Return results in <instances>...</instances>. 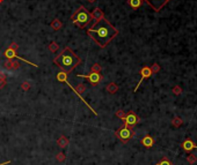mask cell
I'll use <instances>...</instances> for the list:
<instances>
[{"label":"cell","mask_w":197,"mask_h":165,"mask_svg":"<svg viewBox=\"0 0 197 165\" xmlns=\"http://www.w3.org/2000/svg\"><path fill=\"white\" fill-rule=\"evenodd\" d=\"M10 164V161H7V162H4V163H1L0 165H8Z\"/></svg>","instance_id":"1f68e13d"},{"label":"cell","mask_w":197,"mask_h":165,"mask_svg":"<svg viewBox=\"0 0 197 165\" xmlns=\"http://www.w3.org/2000/svg\"><path fill=\"white\" fill-rule=\"evenodd\" d=\"M115 135L122 143H128L134 136V129L130 126L124 125L123 127H121L119 129H117L115 132Z\"/></svg>","instance_id":"5b68a950"},{"label":"cell","mask_w":197,"mask_h":165,"mask_svg":"<svg viewBox=\"0 0 197 165\" xmlns=\"http://www.w3.org/2000/svg\"><path fill=\"white\" fill-rule=\"evenodd\" d=\"M69 143H70V139L69 138H66V136H60L59 139L57 140V144L59 146L60 148H65L69 146Z\"/></svg>","instance_id":"e0dca14e"},{"label":"cell","mask_w":197,"mask_h":165,"mask_svg":"<svg viewBox=\"0 0 197 165\" xmlns=\"http://www.w3.org/2000/svg\"><path fill=\"white\" fill-rule=\"evenodd\" d=\"M54 64L65 73H71L81 64V59L71 47L66 46L54 58Z\"/></svg>","instance_id":"7a4b0ae2"},{"label":"cell","mask_w":197,"mask_h":165,"mask_svg":"<svg viewBox=\"0 0 197 165\" xmlns=\"http://www.w3.org/2000/svg\"><path fill=\"white\" fill-rule=\"evenodd\" d=\"M187 162H188L190 165H194L196 164L197 162V156L195 154H189L188 156H187Z\"/></svg>","instance_id":"ffe728a7"},{"label":"cell","mask_w":197,"mask_h":165,"mask_svg":"<svg viewBox=\"0 0 197 165\" xmlns=\"http://www.w3.org/2000/svg\"><path fill=\"white\" fill-rule=\"evenodd\" d=\"M78 78H87L90 81V83L92 86H98L100 83V81L102 80V75L100 73H93L90 72V74H78Z\"/></svg>","instance_id":"8992f818"},{"label":"cell","mask_w":197,"mask_h":165,"mask_svg":"<svg viewBox=\"0 0 197 165\" xmlns=\"http://www.w3.org/2000/svg\"><path fill=\"white\" fill-rule=\"evenodd\" d=\"M57 80H58L59 82H63V83H65V84H67V86H69V87L71 88L72 90L74 91V94H75V95H77L78 97H79V98H80L81 102H84V104L86 105V106L90 109L92 112L94 113L95 115H98L96 111H94V109H93V107H92V106H90V105L88 104L86 101H85V98L81 96V92H84V91L86 90V86H85V84L80 83V84H78V86H77L75 88L72 87V84L70 83V82H69V80H67V73H65V72H63V70H62V72H59V73L57 74Z\"/></svg>","instance_id":"3957f363"},{"label":"cell","mask_w":197,"mask_h":165,"mask_svg":"<svg viewBox=\"0 0 197 165\" xmlns=\"http://www.w3.org/2000/svg\"><path fill=\"white\" fill-rule=\"evenodd\" d=\"M4 67L7 70H18L20 67V64L18 61H14L13 59H7L4 62Z\"/></svg>","instance_id":"7c38bea8"},{"label":"cell","mask_w":197,"mask_h":165,"mask_svg":"<svg viewBox=\"0 0 197 165\" xmlns=\"http://www.w3.org/2000/svg\"><path fill=\"white\" fill-rule=\"evenodd\" d=\"M0 78H2V80H6V74H4L2 72H0Z\"/></svg>","instance_id":"4dcf8cb0"},{"label":"cell","mask_w":197,"mask_h":165,"mask_svg":"<svg viewBox=\"0 0 197 165\" xmlns=\"http://www.w3.org/2000/svg\"><path fill=\"white\" fill-rule=\"evenodd\" d=\"M144 1H146L148 5H150V7L153 8L154 12H160L162 9V7L169 1V0H144Z\"/></svg>","instance_id":"52a82bcc"},{"label":"cell","mask_w":197,"mask_h":165,"mask_svg":"<svg viewBox=\"0 0 197 165\" xmlns=\"http://www.w3.org/2000/svg\"><path fill=\"white\" fill-rule=\"evenodd\" d=\"M140 74H142V78H140V81L138 82V84H137V87L134 89V92H136L137 90H138V88H139V86L142 84L144 82V80H147V78H150L151 75H152V70H151V68L150 67H147V66H144L143 68L140 70Z\"/></svg>","instance_id":"9c48e42d"},{"label":"cell","mask_w":197,"mask_h":165,"mask_svg":"<svg viewBox=\"0 0 197 165\" xmlns=\"http://www.w3.org/2000/svg\"><path fill=\"white\" fill-rule=\"evenodd\" d=\"M142 2H143V0H129V5L134 9L139 8L142 6Z\"/></svg>","instance_id":"d6986e66"},{"label":"cell","mask_w":197,"mask_h":165,"mask_svg":"<svg viewBox=\"0 0 197 165\" xmlns=\"http://www.w3.org/2000/svg\"><path fill=\"white\" fill-rule=\"evenodd\" d=\"M56 159H57V162H65V159H66V156H65V154L64 152H58L57 154V156H56Z\"/></svg>","instance_id":"d4e9b609"},{"label":"cell","mask_w":197,"mask_h":165,"mask_svg":"<svg viewBox=\"0 0 197 165\" xmlns=\"http://www.w3.org/2000/svg\"><path fill=\"white\" fill-rule=\"evenodd\" d=\"M101 70H102V67L99 64H94L90 67V72H93V73H101Z\"/></svg>","instance_id":"603a6c76"},{"label":"cell","mask_w":197,"mask_h":165,"mask_svg":"<svg viewBox=\"0 0 197 165\" xmlns=\"http://www.w3.org/2000/svg\"><path fill=\"white\" fill-rule=\"evenodd\" d=\"M6 84H7V81H6V80H2V78H0V89H4Z\"/></svg>","instance_id":"f1b7e54d"},{"label":"cell","mask_w":197,"mask_h":165,"mask_svg":"<svg viewBox=\"0 0 197 165\" xmlns=\"http://www.w3.org/2000/svg\"><path fill=\"white\" fill-rule=\"evenodd\" d=\"M87 35L98 44L101 49H104L117 35L118 30L113 26L107 18H101L96 21L92 28L87 30Z\"/></svg>","instance_id":"6da1fadb"},{"label":"cell","mask_w":197,"mask_h":165,"mask_svg":"<svg viewBox=\"0 0 197 165\" xmlns=\"http://www.w3.org/2000/svg\"><path fill=\"white\" fill-rule=\"evenodd\" d=\"M140 143H142L145 148H151V147H153V144H154V139H153L150 134H147V135H145L143 139H142Z\"/></svg>","instance_id":"8fae6325"},{"label":"cell","mask_w":197,"mask_h":165,"mask_svg":"<svg viewBox=\"0 0 197 165\" xmlns=\"http://www.w3.org/2000/svg\"><path fill=\"white\" fill-rule=\"evenodd\" d=\"M106 90H107V92L114 95V94H116L117 91H118V86H117L115 82H110L107 87H106Z\"/></svg>","instance_id":"9a60e30c"},{"label":"cell","mask_w":197,"mask_h":165,"mask_svg":"<svg viewBox=\"0 0 197 165\" xmlns=\"http://www.w3.org/2000/svg\"><path fill=\"white\" fill-rule=\"evenodd\" d=\"M9 47H12V49H14V50H18V49H19V44L15 43V42H13V43L9 45Z\"/></svg>","instance_id":"f546056e"},{"label":"cell","mask_w":197,"mask_h":165,"mask_svg":"<svg viewBox=\"0 0 197 165\" xmlns=\"http://www.w3.org/2000/svg\"><path fill=\"white\" fill-rule=\"evenodd\" d=\"M150 68L152 70V74H157V73H159V70H160V66H159L158 64H153Z\"/></svg>","instance_id":"484cf974"},{"label":"cell","mask_w":197,"mask_h":165,"mask_svg":"<svg viewBox=\"0 0 197 165\" xmlns=\"http://www.w3.org/2000/svg\"><path fill=\"white\" fill-rule=\"evenodd\" d=\"M58 49H59V45L56 43V42H51V43L49 44V50L52 53H56V51H58Z\"/></svg>","instance_id":"7402d4cb"},{"label":"cell","mask_w":197,"mask_h":165,"mask_svg":"<svg viewBox=\"0 0 197 165\" xmlns=\"http://www.w3.org/2000/svg\"><path fill=\"white\" fill-rule=\"evenodd\" d=\"M182 124H183V120H182L181 117H174V119L172 120V125L174 127H181Z\"/></svg>","instance_id":"ac0fdd59"},{"label":"cell","mask_w":197,"mask_h":165,"mask_svg":"<svg viewBox=\"0 0 197 165\" xmlns=\"http://www.w3.org/2000/svg\"><path fill=\"white\" fill-rule=\"evenodd\" d=\"M155 165H173V163L169 161V158L168 157H162L161 159H160V162H158Z\"/></svg>","instance_id":"44dd1931"},{"label":"cell","mask_w":197,"mask_h":165,"mask_svg":"<svg viewBox=\"0 0 197 165\" xmlns=\"http://www.w3.org/2000/svg\"><path fill=\"white\" fill-rule=\"evenodd\" d=\"M92 20V16L86 9L85 6H80L73 14L71 15V21L78 27L79 29H84L85 27L88 26V23Z\"/></svg>","instance_id":"277c9868"},{"label":"cell","mask_w":197,"mask_h":165,"mask_svg":"<svg viewBox=\"0 0 197 165\" xmlns=\"http://www.w3.org/2000/svg\"><path fill=\"white\" fill-rule=\"evenodd\" d=\"M90 4H94V2H96V0H87Z\"/></svg>","instance_id":"d6a6232c"},{"label":"cell","mask_w":197,"mask_h":165,"mask_svg":"<svg viewBox=\"0 0 197 165\" xmlns=\"http://www.w3.org/2000/svg\"><path fill=\"white\" fill-rule=\"evenodd\" d=\"M181 147L183 148V150H184V151H188V152H190L191 150L197 149V144L194 142V141H193V140L187 139V140H184V141L182 142Z\"/></svg>","instance_id":"30bf717a"},{"label":"cell","mask_w":197,"mask_h":165,"mask_svg":"<svg viewBox=\"0 0 197 165\" xmlns=\"http://www.w3.org/2000/svg\"><path fill=\"white\" fill-rule=\"evenodd\" d=\"M125 114L126 113L124 112V111H122V110H118V111H116V117L117 118H119L121 120H123V119L125 118Z\"/></svg>","instance_id":"4316f807"},{"label":"cell","mask_w":197,"mask_h":165,"mask_svg":"<svg viewBox=\"0 0 197 165\" xmlns=\"http://www.w3.org/2000/svg\"><path fill=\"white\" fill-rule=\"evenodd\" d=\"M90 16H92V18H94V20H95V22H96V21H100L101 18H104V14H103L102 9L95 8L94 10H93V13L90 14Z\"/></svg>","instance_id":"4fadbf2b"},{"label":"cell","mask_w":197,"mask_h":165,"mask_svg":"<svg viewBox=\"0 0 197 165\" xmlns=\"http://www.w3.org/2000/svg\"><path fill=\"white\" fill-rule=\"evenodd\" d=\"M4 55H5L7 59H16L18 53H16V50H14V49H12V47H8V49H6V50L4 51Z\"/></svg>","instance_id":"5bb4252c"},{"label":"cell","mask_w":197,"mask_h":165,"mask_svg":"<svg viewBox=\"0 0 197 165\" xmlns=\"http://www.w3.org/2000/svg\"><path fill=\"white\" fill-rule=\"evenodd\" d=\"M139 120V118L137 117V114H134V112H128L125 114V118L123 119V122L126 126H130V127H134L137 125V122Z\"/></svg>","instance_id":"ba28073f"},{"label":"cell","mask_w":197,"mask_h":165,"mask_svg":"<svg viewBox=\"0 0 197 165\" xmlns=\"http://www.w3.org/2000/svg\"><path fill=\"white\" fill-rule=\"evenodd\" d=\"M21 88H22V90H25V91H28V90H29V88H30V84H29V82H28V81H25V82H22V84H21Z\"/></svg>","instance_id":"83f0119b"},{"label":"cell","mask_w":197,"mask_h":165,"mask_svg":"<svg viewBox=\"0 0 197 165\" xmlns=\"http://www.w3.org/2000/svg\"><path fill=\"white\" fill-rule=\"evenodd\" d=\"M50 27L52 28V30H54V31H58V30H60V29H62L63 23L60 22V20H59V18H54V21L50 23Z\"/></svg>","instance_id":"2e32d148"},{"label":"cell","mask_w":197,"mask_h":165,"mask_svg":"<svg viewBox=\"0 0 197 165\" xmlns=\"http://www.w3.org/2000/svg\"><path fill=\"white\" fill-rule=\"evenodd\" d=\"M172 92L176 96L181 95L182 94V88L180 87V86H174V87L172 88Z\"/></svg>","instance_id":"cb8c5ba5"},{"label":"cell","mask_w":197,"mask_h":165,"mask_svg":"<svg viewBox=\"0 0 197 165\" xmlns=\"http://www.w3.org/2000/svg\"><path fill=\"white\" fill-rule=\"evenodd\" d=\"M4 2V0H0V4H2Z\"/></svg>","instance_id":"836d02e7"}]
</instances>
